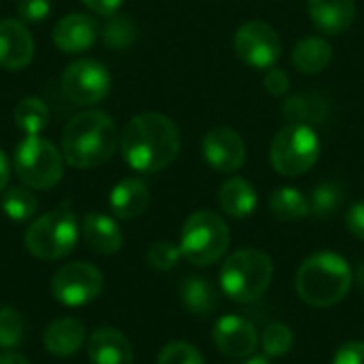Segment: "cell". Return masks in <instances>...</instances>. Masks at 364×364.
I'll return each instance as SVG.
<instances>
[{
    "instance_id": "obj_26",
    "label": "cell",
    "mask_w": 364,
    "mask_h": 364,
    "mask_svg": "<svg viewBox=\"0 0 364 364\" xmlns=\"http://www.w3.org/2000/svg\"><path fill=\"white\" fill-rule=\"evenodd\" d=\"M0 207L11 222L19 224V222H28L34 218L38 203L28 186H13L2 194Z\"/></svg>"
},
{
    "instance_id": "obj_37",
    "label": "cell",
    "mask_w": 364,
    "mask_h": 364,
    "mask_svg": "<svg viewBox=\"0 0 364 364\" xmlns=\"http://www.w3.org/2000/svg\"><path fill=\"white\" fill-rule=\"evenodd\" d=\"M346 224L350 228V232L364 241V200L354 203L350 209H348V215H346Z\"/></svg>"
},
{
    "instance_id": "obj_16",
    "label": "cell",
    "mask_w": 364,
    "mask_h": 364,
    "mask_svg": "<svg viewBox=\"0 0 364 364\" xmlns=\"http://www.w3.org/2000/svg\"><path fill=\"white\" fill-rule=\"evenodd\" d=\"M87 356L92 364H134L130 341L117 328H96L87 341Z\"/></svg>"
},
{
    "instance_id": "obj_4",
    "label": "cell",
    "mask_w": 364,
    "mask_h": 364,
    "mask_svg": "<svg viewBox=\"0 0 364 364\" xmlns=\"http://www.w3.org/2000/svg\"><path fill=\"white\" fill-rule=\"evenodd\" d=\"M79 232L81 230L77 215L70 205L64 203L58 209L43 213L28 226L23 235V245L28 254L38 260H60L75 250Z\"/></svg>"
},
{
    "instance_id": "obj_13",
    "label": "cell",
    "mask_w": 364,
    "mask_h": 364,
    "mask_svg": "<svg viewBox=\"0 0 364 364\" xmlns=\"http://www.w3.org/2000/svg\"><path fill=\"white\" fill-rule=\"evenodd\" d=\"M258 331L254 324L239 316H224L213 326V343L218 350L232 358L252 356L258 348Z\"/></svg>"
},
{
    "instance_id": "obj_36",
    "label": "cell",
    "mask_w": 364,
    "mask_h": 364,
    "mask_svg": "<svg viewBox=\"0 0 364 364\" xmlns=\"http://www.w3.org/2000/svg\"><path fill=\"white\" fill-rule=\"evenodd\" d=\"M333 364H364V343L363 341H350V343H343L335 358Z\"/></svg>"
},
{
    "instance_id": "obj_10",
    "label": "cell",
    "mask_w": 364,
    "mask_h": 364,
    "mask_svg": "<svg viewBox=\"0 0 364 364\" xmlns=\"http://www.w3.org/2000/svg\"><path fill=\"white\" fill-rule=\"evenodd\" d=\"M62 92L66 98L81 107L100 102L111 90V75L105 64L96 60H75L62 73Z\"/></svg>"
},
{
    "instance_id": "obj_23",
    "label": "cell",
    "mask_w": 364,
    "mask_h": 364,
    "mask_svg": "<svg viewBox=\"0 0 364 364\" xmlns=\"http://www.w3.org/2000/svg\"><path fill=\"white\" fill-rule=\"evenodd\" d=\"M181 301L188 311L196 316H209L218 307V292L213 284L205 277H188L181 284Z\"/></svg>"
},
{
    "instance_id": "obj_1",
    "label": "cell",
    "mask_w": 364,
    "mask_h": 364,
    "mask_svg": "<svg viewBox=\"0 0 364 364\" xmlns=\"http://www.w3.org/2000/svg\"><path fill=\"white\" fill-rule=\"evenodd\" d=\"M119 147L132 171L151 175L166 168L179 154L181 139L175 122L164 113L134 115L119 134Z\"/></svg>"
},
{
    "instance_id": "obj_11",
    "label": "cell",
    "mask_w": 364,
    "mask_h": 364,
    "mask_svg": "<svg viewBox=\"0 0 364 364\" xmlns=\"http://www.w3.org/2000/svg\"><path fill=\"white\" fill-rule=\"evenodd\" d=\"M235 51L252 68L269 70L282 55V41L273 26L252 19L243 23L235 34Z\"/></svg>"
},
{
    "instance_id": "obj_29",
    "label": "cell",
    "mask_w": 364,
    "mask_h": 364,
    "mask_svg": "<svg viewBox=\"0 0 364 364\" xmlns=\"http://www.w3.org/2000/svg\"><path fill=\"white\" fill-rule=\"evenodd\" d=\"M341 188L333 181H324L320 186H316V190L309 196V207L311 213L316 218H328L333 213H337L339 205H341Z\"/></svg>"
},
{
    "instance_id": "obj_19",
    "label": "cell",
    "mask_w": 364,
    "mask_h": 364,
    "mask_svg": "<svg viewBox=\"0 0 364 364\" xmlns=\"http://www.w3.org/2000/svg\"><path fill=\"white\" fill-rule=\"evenodd\" d=\"M85 341V326L77 318H60L51 322L43 333L45 350L55 358L75 356Z\"/></svg>"
},
{
    "instance_id": "obj_18",
    "label": "cell",
    "mask_w": 364,
    "mask_h": 364,
    "mask_svg": "<svg viewBox=\"0 0 364 364\" xmlns=\"http://www.w3.org/2000/svg\"><path fill=\"white\" fill-rule=\"evenodd\" d=\"M307 11L314 26L324 34L346 32L356 17L354 0H307Z\"/></svg>"
},
{
    "instance_id": "obj_21",
    "label": "cell",
    "mask_w": 364,
    "mask_h": 364,
    "mask_svg": "<svg viewBox=\"0 0 364 364\" xmlns=\"http://www.w3.org/2000/svg\"><path fill=\"white\" fill-rule=\"evenodd\" d=\"M220 205L224 213H228L235 220H243L254 213L258 205V194L254 186L243 177L228 179L220 190Z\"/></svg>"
},
{
    "instance_id": "obj_34",
    "label": "cell",
    "mask_w": 364,
    "mask_h": 364,
    "mask_svg": "<svg viewBox=\"0 0 364 364\" xmlns=\"http://www.w3.org/2000/svg\"><path fill=\"white\" fill-rule=\"evenodd\" d=\"M49 13H51L49 0H19L17 2V17L23 23H38L47 19Z\"/></svg>"
},
{
    "instance_id": "obj_5",
    "label": "cell",
    "mask_w": 364,
    "mask_h": 364,
    "mask_svg": "<svg viewBox=\"0 0 364 364\" xmlns=\"http://www.w3.org/2000/svg\"><path fill=\"white\" fill-rule=\"evenodd\" d=\"M271 279H273L271 258L254 247H245L228 256L220 273L222 290L235 303L258 301L267 292Z\"/></svg>"
},
{
    "instance_id": "obj_32",
    "label": "cell",
    "mask_w": 364,
    "mask_h": 364,
    "mask_svg": "<svg viewBox=\"0 0 364 364\" xmlns=\"http://www.w3.org/2000/svg\"><path fill=\"white\" fill-rule=\"evenodd\" d=\"M158 364H205V358L194 346L186 341H173L160 350Z\"/></svg>"
},
{
    "instance_id": "obj_22",
    "label": "cell",
    "mask_w": 364,
    "mask_h": 364,
    "mask_svg": "<svg viewBox=\"0 0 364 364\" xmlns=\"http://www.w3.org/2000/svg\"><path fill=\"white\" fill-rule=\"evenodd\" d=\"M331 60H333V47L322 36H307L299 41L292 51L294 66L305 75L322 73L331 64Z\"/></svg>"
},
{
    "instance_id": "obj_15",
    "label": "cell",
    "mask_w": 364,
    "mask_h": 364,
    "mask_svg": "<svg viewBox=\"0 0 364 364\" xmlns=\"http://www.w3.org/2000/svg\"><path fill=\"white\" fill-rule=\"evenodd\" d=\"M98 38V23L87 13H70L53 26V43L62 53H83Z\"/></svg>"
},
{
    "instance_id": "obj_31",
    "label": "cell",
    "mask_w": 364,
    "mask_h": 364,
    "mask_svg": "<svg viewBox=\"0 0 364 364\" xmlns=\"http://www.w3.org/2000/svg\"><path fill=\"white\" fill-rule=\"evenodd\" d=\"M23 339V318L13 307H0V348L13 350Z\"/></svg>"
},
{
    "instance_id": "obj_42",
    "label": "cell",
    "mask_w": 364,
    "mask_h": 364,
    "mask_svg": "<svg viewBox=\"0 0 364 364\" xmlns=\"http://www.w3.org/2000/svg\"><path fill=\"white\" fill-rule=\"evenodd\" d=\"M356 282H358V286H360V290H364V264H360V269H358V275H356Z\"/></svg>"
},
{
    "instance_id": "obj_35",
    "label": "cell",
    "mask_w": 364,
    "mask_h": 364,
    "mask_svg": "<svg viewBox=\"0 0 364 364\" xmlns=\"http://www.w3.org/2000/svg\"><path fill=\"white\" fill-rule=\"evenodd\" d=\"M264 87H267V92L271 96H284L290 90V77H288V73L282 70V68H277V66L269 68L267 75H264Z\"/></svg>"
},
{
    "instance_id": "obj_6",
    "label": "cell",
    "mask_w": 364,
    "mask_h": 364,
    "mask_svg": "<svg viewBox=\"0 0 364 364\" xmlns=\"http://www.w3.org/2000/svg\"><path fill=\"white\" fill-rule=\"evenodd\" d=\"M228 245H230L228 226L220 215L211 211L192 213L181 228V239H179L181 256L196 267H207L218 262L226 254Z\"/></svg>"
},
{
    "instance_id": "obj_30",
    "label": "cell",
    "mask_w": 364,
    "mask_h": 364,
    "mask_svg": "<svg viewBox=\"0 0 364 364\" xmlns=\"http://www.w3.org/2000/svg\"><path fill=\"white\" fill-rule=\"evenodd\" d=\"M294 346V333L286 324H269L262 333V350L267 356H286Z\"/></svg>"
},
{
    "instance_id": "obj_24",
    "label": "cell",
    "mask_w": 364,
    "mask_h": 364,
    "mask_svg": "<svg viewBox=\"0 0 364 364\" xmlns=\"http://www.w3.org/2000/svg\"><path fill=\"white\" fill-rule=\"evenodd\" d=\"M269 207H271L273 215L284 222H299L311 213L309 198L301 190L290 188V186L275 190L269 198Z\"/></svg>"
},
{
    "instance_id": "obj_39",
    "label": "cell",
    "mask_w": 364,
    "mask_h": 364,
    "mask_svg": "<svg viewBox=\"0 0 364 364\" xmlns=\"http://www.w3.org/2000/svg\"><path fill=\"white\" fill-rule=\"evenodd\" d=\"M9 179H11V162L0 147V192L9 186Z\"/></svg>"
},
{
    "instance_id": "obj_40",
    "label": "cell",
    "mask_w": 364,
    "mask_h": 364,
    "mask_svg": "<svg viewBox=\"0 0 364 364\" xmlns=\"http://www.w3.org/2000/svg\"><path fill=\"white\" fill-rule=\"evenodd\" d=\"M0 364H30L21 354L17 352H11V350H4L0 352Z\"/></svg>"
},
{
    "instance_id": "obj_17",
    "label": "cell",
    "mask_w": 364,
    "mask_h": 364,
    "mask_svg": "<svg viewBox=\"0 0 364 364\" xmlns=\"http://www.w3.org/2000/svg\"><path fill=\"white\" fill-rule=\"evenodd\" d=\"M81 235H83L85 245L94 254H100V256L117 254L124 243V235H122V228L117 226V222L111 215H105L98 211L85 213V218L81 222Z\"/></svg>"
},
{
    "instance_id": "obj_7",
    "label": "cell",
    "mask_w": 364,
    "mask_h": 364,
    "mask_svg": "<svg viewBox=\"0 0 364 364\" xmlns=\"http://www.w3.org/2000/svg\"><path fill=\"white\" fill-rule=\"evenodd\" d=\"M15 175L32 190L53 188L64 173L62 151L41 134H26L15 149L13 158Z\"/></svg>"
},
{
    "instance_id": "obj_27",
    "label": "cell",
    "mask_w": 364,
    "mask_h": 364,
    "mask_svg": "<svg viewBox=\"0 0 364 364\" xmlns=\"http://www.w3.org/2000/svg\"><path fill=\"white\" fill-rule=\"evenodd\" d=\"M284 115L290 122H301V124H309L311 126V122H320L326 115V105L318 96L299 94V96H290L286 100Z\"/></svg>"
},
{
    "instance_id": "obj_2",
    "label": "cell",
    "mask_w": 364,
    "mask_h": 364,
    "mask_svg": "<svg viewBox=\"0 0 364 364\" xmlns=\"http://www.w3.org/2000/svg\"><path fill=\"white\" fill-rule=\"evenodd\" d=\"M119 145L115 122L98 111L90 109L75 115L62 132V158L73 168H92L113 158Z\"/></svg>"
},
{
    "instance_id": "obj_41",
    "label": "cell",
    "mask_w": 364,
    "mask_h": 364,
    "mask_svg": "<svg viewBox=\"0 0 364 364\" xmlns=\"http://www.w3.org/2000/svg\"><path fill=\"white\" fill-rule=\"evenodd\" d=\"M245 364H271V363H269V356L264 354V356H252V358H247Z\"/></svg>"
},
{
    "instance_id": "obj_14",
    "label": "cell",
    "mask_w": 364,
    "mask_h": 364,
    "mask_svg": "<svg viewBox=\"0 0 364 364\" xmlns=\"http://www.w3.org/2000/svg\"><path fill=\"white\" fill-rule=\"evenodd\" d=\"M34 58V38L23 21H0V66L6 70H23Z\"/></svg>"
},
{
    "instance_id": "obj_8",
    "label": "cell",
    "mask_w": 364,
    "mask_h": 364,
    "mask_svg": "<svg viewBox=\"0 0 364 364\" xmlns=\"http://www.w3.org/2000/svg\"><path fill=\"white\" fill-rule=\"evenodd\" d=\"M320 158V139L314 126L290 122L271 143V164L279 175L299 177L314 168Z\"/></svg>"
},
{
    "instance_id": "obj_3",
    "label": "cell",
    "mask_w": 364,
    "mask_h": 364,
    "mask_svg": "<svg viewBox=\"0 0 364 364\" xmlns=\"http://www.w3.org/2000/svg\"><path fill=\"white\" fill-rule=\"evenodd\" d=\"M352 288V269L335 252L309 256L296 273V292L309 307H333Z\"/></svg>"
},
{
    "instance_id": "obj_12",
    "label": "cell",
    "mask_w": 364,
    "mask_h": 364,
    "mask_svg": "<svg viewBox=\"0 0 364 364\" xmlns=\"http://www.w3.org/2000/svg\"><path fill=\"white\" fill-rule=\"evenodd\" d=\"M203 156L218 173H235L245 164L247 149L239 132L228 126L211 128L203 139Z\"/></svg>"
},
{
    "instance_id": "obj_28",
    "label": "cell",
    "mask_w": 364,
    "mask_h": 364,
    "mask_svg": "<svg viewBox=\"0 0 364 364\" xmlns=\"http://www.w3.org/2000/svg\"><path fill=\"white\" fill-rule=\"evenodd\" d=\"M136 26L128 15H109L105 28H102V41L111 49H126L134 43Z\"/></svg>"
},
{
    "instance_id": "obj_20",
    "label": "cell",
    "mask_w": 364,
    "mask_h": 364,
    "mask_svg": "<svg viewBox=\"0 0 364 364\" xmlns=\"http://www.w3.org/2000/svg\"><path fill=\"white\" fill-rule=\"evenodd\" d=\"M149 205V188L145 181L128 177L113 186L109 194L111 213L117 220H134L139 218Z\"/></svg>"
},
{
    "instance_id": "obj_25",
    "label": "cell",
    "mask_w": 364,
    "mask_h": 364,
    "mask_svg": "<svg viewBox=\"0 0 364 364\" xmlns=\"http://www.w3.org/2000/svg\"><path fill=\"white\" fill-rule=\"evenodd\" d=\"M13 119L23 134H41L49 124V109L41 98L28 96L17 102L13 111Z\"/></svg>"
},
{
    "instance_id": "obj_9",
    "label": "cell",
    "mask_w": 364,
    "mask_h": 364,
    "mask_svg": "<svg viewBox=\"0 0 364 364\" xmlns=\"http://www.w3.org/2000/svg\"><path fill=\"white\" fill-rule=\"evenodd\" d=\"M105 277L90 262H70L55 271L51 277V294L60 305L83 307L98 299Z\"/></svg>"
},
{
    "instance_id": "obj_38",
    "label": "cell",
    "mask_w": 364,
    "mask_h": 364,
    "mask_svg": "<svg viewBox=\"0 0 364 364\" xmlns=\"http://www.w3.org/2000/svg\"><path fill=\"white\" fill-rule=\"evenodd\" d=\"M92 13L96 15H102V17H109V15H115L117 9L124 4V0H81Z\"/></svg>"
},
{
    "instance_id": "obj_33",
    "label": "cell",
    "mask_w": 364,
    "mask_h": 364,
    "mask_svg": "<svg viewBox=\"0 0 364 364\" xmlns=\"http://www.w3.org/2000/svg\"><path fill=\"white\" fill-rule=\"evenodd\" d=\"M179 258H181V250H179V245H175L171 241H156L147 252V264L154 271H162V273L175 269Z\"/></svg>"
}]
</instances>
